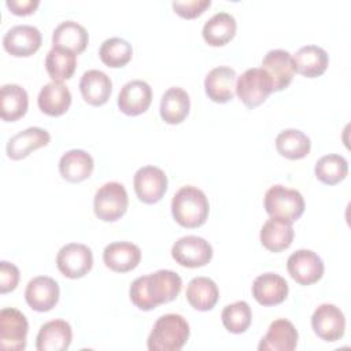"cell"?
Returning <instances> with one entry per match:
<instances>
[{"label": "cell", "mask_w": 351, "mask_h": 351, "mask_svg": "<svg viewBox=\"0 0 351 351\" xmlns=\"http://www.w3.org/2000/svg\"><path fill=\"white\" fill-rule=\"evenodd\" d=\"M80 90L84 100L90 106H103L108 101L112 90L110 77L101 70H88L80 80Z\"/></svg>", "instance_id": "cell-23"}, {"label": "cell", "mask_w": 351, "mask_h": 351, "mask_svg": "<svg viewBox=\"0 0 351 351\" xmlns=\"http://www.w3.org/2000/svg\"><path fill=\"white\" fill-rule=\"evenodd\" d=\"M56 266L67 278H81L93 266L92 250L81 243H69L63 245L56 255Z\"/></svg>", "instance_id": "cell-9"}, {"label": "cell", "mask_w": 351, "mask_h": 351, "mask_svg": "<svg viewBox=\"0 0 351 351\" xmlns=\"http://www.w3.org/2000/svg\"><path fill=\"white\" fill-rule=\"evenodd\" d=\"M77 67V55L69 49L52 47L45 58V69L52 81L63 82L73 77Z\"/></svg>", "instance_id": "cell-34"}, {"label": "cell", "mask_w": 351, "mask_h": 351, "mask_svg": "<svg viewBox=\"0 0 351 351\" xmlns=\"http://www.w3.org/2000/svg\"><path fill=\"white\" fill-rule=\"evenodd\" d=\"M287 269L291 277L300 285H311L324 276V262L311 250H298L287 261Z\"/></svg>", "instance_id": "cell-11"}, {"label": "cell", "mask_w": 351, "mask_h": 351, "mask_svg": "<svg viewBox=\"0 0 351 351\" xmlns=\"http://www.w3.org/2000/svg\"><path fill=\"white\" fill-rule=\"evenodd\" d=\"M37 104L44 114L49 117H59L69 110L71 104V93L63 82L52 81L41 88Z\"/></svg>", "instance_id": "cell-25"}, {"label": "cell", "mask_w": 351, "mask_h": 351, "mask_svg": "<svg viewBox=\"0 0 351 351\" xmlns=\"http://www.w3.org/2000/svg\"><path fill=\"white\" fill-rule=\"evenodd\" d=\"M188 303L199 311H208L214 308L218 302L219 291L214 280L208 277H195L188 282L185 292Z\"/></svg>", "instance_id": "cell-30"}, {"label": "cell", "mask_w": 351, "mask_h": 351, "mask_svg": "<svg viewBox=\"0 0 351 351\" xmlns=\"http://www.w3.org/2000/svg\"><path fill=\"white\" fill-rule=\"evenodd\" d=\"M38 4H40L38 0H7L5 1V5L11 10V12L21 16L33 14L38 7Z\"/></svg>", "instance_id": "cell-40"}, {"label": "cell", "mask_w": 351, "mask_h": 351, "mask_svg": "<svg viewBox=\"0 0 351 351\" xmlns=\"http://www.w3.org/2000/svg\"><path fill=\"white\" fill-rule=\"evenodd\" d=\"M263 206L271 218L282 219L289 223L298 221L304 213V199L302 193L284 185L270 186L265 193Z\"/></svg>", "instance_id": "cell-4"}, {"label": "cell", "mask_w": 351, "mask_h": 351, "mask_svg": "<svg viewBox=\"0 0 351 351\" xmlns=\"http://www.w3.org/2000/svg\"><path fill=\"white\" fill-rule=\"evenodd\" d=\"M129 206V197L121 182L110 181L101 185L93 197L95 215L104 222L118 221L125 215Z\"/></svg>", "instance_id": "cell-5"}, {"label": "cell", "mask_w": 351, "mask_h": 351, "mask_svg": "<svg viewBox=\"0 0 351 351\" xmlns=\"http://www.w3.org/2000/svg\"><path fill=\"white\" fill-rule=\"evenodd\" d=\"M262 69L273 82V90L285 89L293 80L295 67L292 55L285 49H271L262 59Z\"/></svg>", "instance_id": "cell-16"}, {"label": "cell", "mask_w": 351, "mask_h": 351, "mask_svg": "<svg viewBox=\"0 0 351 351\" xmlns=\"http://www.w3.org/2000/svg\"><path fill=\"white\" fill-rule=\"evenodd\" d=\"M236 81L237 74L232 67H214L207 73L204 78L206 95L215 103H228L234 96Z\"/></svg>", "instance_id": "cell-17"}, {"label": "cell", "mask_w": 351, "mask_h": 351, "mask_svg": "<svg viewBox=\"0 0 351 351\" xmlns=\"http://www.w3.org/2000/svg\"><path fill=\"white\" fill-rule=\"evenodd\" d=\"M4 49L16 58H27L41 47V33L32 25H16L3 37Z\"/></svg>", "instance_id": "cell-13"}, {"label": "cell", "mask_w": 351, "mask_h": 351, "mask_svg": "<svg viewBox=\"0 0 351 351\" xmlns=\"http://www.w3.org/2000/svg\"><path fill=\"white\" fill-rule=\"evenodd\" d=\"M29 324L26 317L14 307L0 311V348L4 351H22L26 348Z\"/></svg>", "instance_id": "cell-7"}, {"label": "cell", "mask_w": 351, "mask_h": 351, "mask_svg": "<svg viewBox=\"0 0 351 351\" xmlns=\"http://www.w3.org/2000/svg\"><path fill=\"white\" fill-rule=\"evenodd\" d=\"M141 259V250L130 241L110 243L103 251L104 265L117 273H126L137 267Z\"/></svg>", "instance_id": "cell-19"}, {"label": "cell", "mask_w": 351, "mask_h": 351, "mask_svg": "<svg viewBox=\"0 0 351 351\" xmlns=\"http://www.w3.org/2000/svg\"><path fill=\"white\" fill-rule=\"evenodd\" d=\"M181 288V277L173 270L162 269L152 274L137 277L130 284L129 298L137 308L149 311L159 304L174 300Z\"/></svg>", "instance_id": "cell-1"}, {"label": "cell", "mask_w": 351, "mask_h": 351, "mask_svg": "<svg viewBox=\"0 0 351 351\" xmlns=\"http://www.w3.org/2000/svg\"><path fill=\"white\" fill-rule=\"evenodd\" d=\"M29 107L27 92L18 84H5L0 90V117L3 121L14 122L22 118Z\"/></svg>", "instance_id": "cell-31"}, {"label": "cell", "mask_w": 351, "mask_h": 351, "mask_svg": "<svg viewBox=\"0 0 351 351\" xmlns=\"http://www.w3.org/2000/svg\"><path fill=\"white\" fill-rule=\"evenodd\" d=\"M93 158L84 149H70L59 160V173L69 182H81L90 177Z\"/></svg>", "instance_id": "cell-26"}, {"label": "cell", "mask_w": 351, "mask_h": 351, "mask_svg": "<svg viewBox=\"0 0 351 351\" xmlns=\"http://www.w3.org/2000/svg\"><path fill=\"white\" fill-rule=\"evenodd\" d=\"M293 234L292 223L270 217L261 229V243L266 250L280 252L292 244Z\"/></svg>", "instance_id": "cell-32"}, {"label": "cell", "mask_w": 351, "mask_h": 351, "mask_svg": "<svg viewBox=\"0 0 351 351\" xmlns=\"http://www.w3.org/2000/svg\"><path fill=\"white\" fill-rule=\"evenodd\" d=\"M273 92V82L262 67L245 70L236 81V93L248 108L261 106Z\"/></svg>", "instance_id": "cell-6"}, {"label": "cell", "mask_w": 351, "mask_h": 351, "mask_svg": "<svg viewBox=\"0 0 351 351\" xmlns=\"http://www.w3.org/2000/svg\"><path fill=\"white\" fill-rule=\"evenodd\" d=\"M88 43L89 34L86 29L74 21H64L59 23L52 33V47L69 49L75 55L84 52Z\"/></svg>", "instance_id": "cell-29"}, {"label": "cell", "mask_w": 351, "mask_h": 351, "mask_svg": "<svg viewBox=\"0 0 351 351\" xmlns=\"http://www.w3.org/2000/svg\"><path fill=\"white\" fill-rule=\"evenodd\" d=\"M73 330L67 321L52 319L41 325L37 337V351H64L70 347Z\"/></svg>", "instance_id": "cell-21"}, {"label": "cell", "mask_w": 351, "mask_h": 351, "mask_svg": "<svg viewBox=\"0 0 351 351\" xmlns=\"http://www.w3.org/2000/svg\"><path fill=\"white\" fill-rule=\"evenodd\" d=\"M288 282L276 273H263L252 282V296L262 306H276L288 296Z\"/></svg>", "instance_id": "cell-20"}, {"label": "cell", "mask_w": 351, "mask_h": 351, "mask_svg": "<svg viewBox=\"0 0 351 351\" xmlns=\"http://www.w3.org/2000/svg\"><path fill=\"white\" fill-rule=\"evenodd\" d=\"M295 71L307 77L315 78L322 75L329 64L326 51L318 45H304L292 55Z\"/></svg>", "instance_id": "cell-24"}, {"label": "cell", "mask_w": 351, "mask_h": 351, "mask_svg": "<svg viewBox=\"0 0 351 351\" xmlns=\"http://www.w3.org/2000/svg\"><path fill=\"white\" fill-rule=\"evenodd\" d=\"M19 282V269L7 261L0 262V293L11 292Z\"/></svg>", "instance_id": "cell-39"}, {"label": "cell", "mask_w": 351, "mask_h": 351, "mask_svg": "<svg viewBox=\"0 0 351 351\" xmlns=\"http://www.w3.org/2000/svg\"><path fill=\"white\" fill-rule=\"evenodd\" d=\"M189 108L191 99L188 92L180 86H171L163 93L160 99L159 112L166 123L177 125L188 117Z\"/></svg>", "instance_id": "cell-27"}, {"label": "cell", "mask_w": 351, "mask_h": 351, "mask_svg": "<svg viewBox=\"0 0 351 351\" xmlns=\"http://www.w3.org/2000/svg\"><path fill=\"white\" fill-rule=\"evenodd\" d=\"M314 333L324 341H337L346 330V317L343 311L330 303L319 304L311 315Z\"/></svg>", "instance_id": "cell-10"}, {"label": "cell", "mask_w": 351, "mask_h": 351, "mask_svg": "<svg viewBox=\"0 0 351 351\" xmlns=\"http://www.w3.org/2000/svg\"><path fill=\"white\" fill-rule=\"evenodd\" d=\"M237 23L232 14L221 11L206 21L202 34L204 41L211 47H222L228 44L236 34Z\"/></svg>", "instance_id": "cell-28"}, {"label": "cell", "mask_w": 351, "mask_h": 351, "mask_svg": "<svg viewBox=\"0 0 351 351\" xmlns=\"http://www.w3.org/2000/svg\"><path fill=\"white\" fill-rule=\"evenodd\" d=\"M189 324L180 314H165L156 319L147 340L149 351H180L189 339Z\"/></svg>", "instance_id": "cell-3"}, {"label": "cell", "mask_w": 351, "mask_h": 351, "mask_svg": "<svg viewBox=\"0 0 351 351\" xmlns=\"http://www.w3.org/2000/svg\"><path fill=\"white\" fill-rule=\"evenodd\" d=\"M59 285L48 276H37L32 278L25 289L26 303L38 313L52 310L59 302Z\"/></svg>", "instance_id": "cell-14"}, {"label": "cell", "mask_w": 351, "mask_h": 351, "mask_svg": "<svg viewBox=\"0 0 351 351\" xmlns=\"http://www.w3.org/2000/svg\"><path fill=\"white\" fill-rule=\"evenodd\" d=\"M221 319L225 329L230 333H244L252 321L251 307L244 300H237L232 304L223 307L221 313Z\"/></svg>", "instance_id": "cell-37"}, {"label": "cell", "mask_w": 351, "mask_h": 351, "mask_svg": "<svg viewBox=\"0 0 351 351\" xmlns=\"http://www.w3.org/2000/svg\"><path fill=\"white\" fill-rule=\"evenodd\" d=\"M210 203L206 193L192 185L180 188L171 199V214L176 222L184 228L202 226L208 217Z\"/></svg>", "instance_id": "cell-2"}, {"label": "cell", "mask_w": 351, "mask_h": 351, "mask_svg": "<svg viewBox=\"0 0 351 351\" xmlns=\"http://www.w3.org/2000/svg\"><path fill=\"white\" fill-rule=\"evenodd\" d=\"M51 140L49 133L38 126H32L14 134L7 143V155L12 160H21L33 151L45 147Z\"/></svg>", "instance_id": "cell-22"}, {"label": "cell", "mask_w": 351, "mask_h": 351, "mask_svg": "<svg viewBox=\"0 0 351 351\" xmlns=\"http://www.w3.org/2000/svg\"><path fill=\"white\" fill-rule=\"evenodd\" d=\"M276 148L281 156L296 160L308 155L311 141L302 130L285 129L277 134Z\"/></svg>", "instance_id": "cell-33"}, {"label": "cell", "mask_w": 351, "mask_h": 351, "mask_svg": "<svg viewBox=\"0 0 351 351\" xmlns=\"http://www.w3.org/2000/svg\"><path fill=\"white\" fill-rule=\"evenodd\" d=\"M134 192L137 197L147 204L158 203L167 191V177L156 166H143L133 177Z\"/></svg>", "instance_id": "cell-12"}, {"label": "cell", "mask_w": 351, "mask_h": 351, "mask_svg": "<svg viewBox=\"0 0 351 351\" xmlns=\"http://www.w3.org/2000/svg\"><path fill=\"white\" fill-rule=\"evenodd\" d=\"M133 55V48L129 41L121 37H111L101 43L99 49L100 60L112 69L126 66Z\"/></svg>", "instance_id": "cell-36"}, {"label": "cell", "mask_w": 351, "mask_h": 351, "mask_svg": "<svg viewBox=\"0 0 351 351\" xmlns=\"http://www.w3.org/2000/svg\"><path fill=\"white\" fill-rule=\"evenodd\" d=\"M152 101V89L143 80H132L126 82L118 95L119 110L130 117L145 112Z\"/></svg>", "instance_id": "cell-15"}, {"label": "cell", "mask_w": 351, "mask_h": 351, "mask_svg": "<svg viewBox=\"0 0 351 351\" xmlns=\"http://www.w3.org/2000/svg\"><path fill=\"white\" fill-rule=\"evenodd\" d=\"M173 10L185 19H193L204 12L206 8L211 5L210 0H186V1H173Z\"/></svg>", "instance_id": "cell-38"}, {"label": "cell", "mask_w": 351, "mask_h": 351, "mask_svg": "<svg viewBox=\"0 0 351 351\" xmlns=\"http://www.w3.org/2000/svg\"><path fill=\"white\" fill-rule=\"evenodd\" d=\"M315 177L326 185H335L343 181L348 173V162L339 154L321 156L315 163Z\"/></svg>", "instance_id": "cell-35"}, {"label": "cell", "mask_w": 351, "mask_h": 351, "mask_svg": "<svg viewBox=\"0 0 351 351\" xmlns=\"http://www.w3.org/2000/svg\"><path fill=\"white\" fill-rule=\"evenodd\" d=\"M299 333L295 325L285 319L278 318L273 321L267 329L265 337H262L258 350L259 351H292L298 346Z\"/></svg>", "instance_id": "cell-18"}, {"label": "cell", "mask_w": 351, "mask_h": 351, "mask_svg": "<svg viewBox=\"0 0 351 351\" xmlns=\"http://www.w3.org/2000/svg\"><path fill=\"white\" fill-rule=\"evenodd\" d=\"M171 256L184 267H202L211 261L213 247L206 239L189 234L178 239L173 244Z\"/></svg>", "instance_id": "cell-8"}]
</instances>
